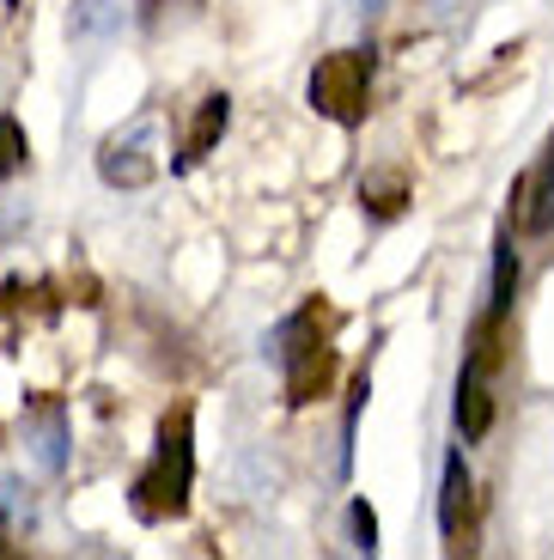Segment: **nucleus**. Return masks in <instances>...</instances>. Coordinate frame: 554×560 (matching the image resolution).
Listing matches in <instances>:
<instances>
[{
	"label": "nucleus",
	"instance_id": "1",
	"mask_svg": "<svg viewBox=\"0 0 554 560\" xmlns=\"http://www.w3.org/2000/svg\"><path fill=\"white\" fill-rule=\"evenodd\" d=\"M189 488H195V415L189 408H171V415L159 420L153 463L135 476V512L147 524L177 518L183 505H189Z\"/></svg>",
	"mask_w": 554,
	"mask_h": 560
},
{
	"label": "nucleus",
	"instance_id": "2",
	"mask_svg": "<svg viewBox=\"0 0 554 560\" xmlns=\"http://www.w3.org/2000/svg\"><path fill=\"white\" fill-rule=\"evenodd\" d=\"M323 323V305H305L299 317H287L280 323V365H287V402L292 408H311L318 396H330V384H335V348H330V336L318 329Z\"/></svg>",
	"mask_w": 554,
	"mask_h": 560
},
{
	"label": "nucleus",
	"instance_id": "3",
	"mask_svg": "<svg viewBox=\"0 0 554 560\" xmlns=\"http://www.w3.org/2000/svg\"><path fill=\"white\" fill-rule=\"evenodd\" d=\"M311 110L342 128H360L372 110V56L360 49H335L311 68Z\"/></svg>",
	"mask_w": 554,
	"mask_h": 560
},
{
	"label": "nucleus",
	"instance_id": "4",
	"mask_svg": "<svg viewBox=\"0 0 554 560\" xmlns=\"http://www.w3.org/2000/svg\"><path fill=\"white\" fill-rule=\"evenodd\" d=\"M147 135H153V122H135L128 128V140L116 135V140H104V153H97V171L111 183H123V189H140V183L153 177V159H147Z\"/></svg>",
	"mask_w": 554,
	"mask_h": 560
},
{
	"label": "nucleus",
	"instance_id": "5",
	"mask_svg": "<svg viewBox=\"0 0 554 560\" xmlns=\"http://www.w3.org/2000/svg\"><path fill=\"white\" fill-rule=\"evenodd\" d=\"M458 427L463 439H482L494 427V390H487V372H470L463 365V384H458Z\"/></svg>",
	"mask_w": 554,
	"mask_h": 560
},
{
	"label": "nucleus",
	"instance_id": "6",
	"mask_svg": "<svg viewBox=\"0 0 554 560\" xmlns=\"http://www.w3.org/2000/svg\"><path fill=\"white\" fill-rule=\"evenodd\" d=\"M512 299H518V250H512V238L499 232V244H494V293H487V317L506 323Z\"/></svg>",
	"mask_w": 554,
	"mask_h": 560
},
{
	"label": "nucleus",
	"instance_id": "7",
	"mask_svg": "<svg viewBox=\"0 0 554 560\" xmlns=\"http://www.w3.org/2000/svg\"><path fill=\"white\" fill-rule=\"evenodd\" d=\"M463 505H470V469H463V457H451V463H445V493H439L445 542H458V536H463Z\"/></svg>",
	"mask_w": 554,
	"mask_h": 560
},
{
	"label": "nucleus",
	"instance_id": "8",
	"mask_svg": "<svg viewBox=\"0 0 554 560\" xmlns=\"http://www.w3.org/2000/svg\"><path fill=\"white\" fill-rule=\"evenodd\" d=\"M226 116H232V104H226V92H213V98H201V110H195V128L189 140H183V159H201L213 147V140L226 135Z\"/></svg>",
	"mask_w": 554,
	"mask_h": 560
},
{
	"label": "nucleus",
	"instance_id": "9",
	"mask_svg": "<svg viewBox=\"0 0 554 560\" xmlns=\"http://www.w3.org/2000/svg\"><path fill=\"white\" fill-rule=\"evenodd\" d=\"M25 159H31L25 128H19L13 116H0V177H19V171H25Z\"/></svg>",
	"mask_w": 554,
	"mask_h": 560
},
{
	"label": "nucleus",
	"instance_id": "10",
	"mask_svg": "<svg viewBox=\"0 0 554 560\" xmlns=\"http://www.w3.org/2000/svg\"><path fill=\"white\" fill-rule=\"evenodd\" d=\"M360 201L378 213V220H390V213H402V177H378L360 189Z\"/></svg>",
	"mask_w": 554,
	"mask_h": 560
},
{
	"label": "nucleus",
	"instance_id": "11",
	"mask_svg": "<svg viewBox=\"0 0 554 560\" xmlns=\"http://www.w3.org/2000/svg\"><path fill=\"white\" fill-rule=\"evenodd\" d=\"M347 518H354V548H360V555H378V518H372V505L354 500V512H347Z\"/></svg>",
	"mask_w": 554,
	"mask_h": 560
},
{
	"label": "nucleus",
	"instance_id": "12",
	"mask_svg": "<svg viewBox=\"0 0 554 560\" xmlns=\"http://www.w3.org/2000/svg\"><path fill=\"white\" fill-rule=\"evenodd\" d=\"M153 7H165V0H153Z\"/></svg>",
	"mask_w": 554,
	"mask_h": 560
}]
</instances>
